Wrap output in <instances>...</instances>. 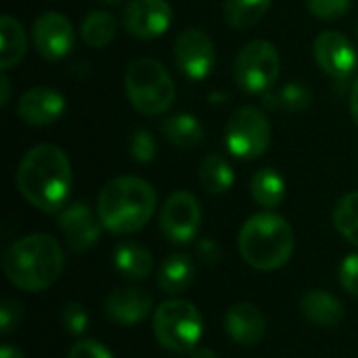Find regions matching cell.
Returning <instances> with one entry per match:
<instances>
[{
	"label": "cell",
	"mask_w": 358,
	"mask_h": 358,
	"mask_svg": "<svg viewBox=\"0 0 358 358\" xmlns=\"http://www.w3.org/2000/svg\"><path fill=\"white\" fill-rule=\"evenodd\" d=\"M271 4L273 0H224V17L231 27L248 29L268 13Z\"/></svg>",
	"instance_id": "cell-25"
},
{
	"label": "cell",
	"mask_w": 358,
	"mask_h": 358,
	"mask_svg": "<svg viewBox=\"0 0 358 358\" xmlns=\"http://www.w3.org/2000/svg\"><path fill=\"white\" fill-rule=\"evenodd\" d=\"M350 113H352V120L358 126V78L352 84V90H350Z\"/></svg>",
	"instance_id": "cell-37"
},
{
	"label": "cell",
	"mask_w": 358,
	"mask_h": 358,
	"mask_svg": "<svg viewBox=\"0 0 358 358\" xmlns=\"http://www.w3.org/2000/svg\"><path fill=\"white\" fill-rule=\"evenodd\" d=\"M27 50V38L23 25L13 15L0 17V69L8 71L15 67Z\"/></svg>",
	"instance_id": "cell-20"
},
{
	"label": "cell",
	"mask_w": 358,
	"mask_h": 358,
	"mask_svg": "<svg viewBox=\"0 0 358 358\" xmlns=\"http://www.w3.org/2000/svg\"><path fill=\"white\" fill-rule=\"evenodd\" d=\"M300 308L302 315L319 327H334L344 317L342 302L325 289H310L308 294H304Z\"/></svg>",
	"instance_id": "cell-19"
},
{
	"label": "cell",
	"mask_w": 358,
	"mask_h": 358,
	"mask_svg": "<svg viewBox=\"0 0 358 358\" xmlns=\"http://www.w3.org/2000/svg\"><path fill=\"white\" fill-rule=\"evenodd\" d=\"M67 358H113V355L96 340H80L71 346Z\"/></svg>",
	"instance_id": "cell-33"
},
{
	"label": "cell",
	"mask_w": 358,
	"mask_h": 358,
	"mask_svg": "<svg viewBox=\"0 0 358 358\" xmlns=\"http://www.w3.org/2000/svg\"><path fill=\"white\" fill-rule=\"evenodd\" d=\"M352 6V0H308V8L317 19L334 21L342 19Z\"/></svg>",
	"instance_id": "cell-29"
},
{
	"label": "cell",
	"mask_w": 358,
	"mask_h": 358,
	"mask_svg": "<svg viewBox=\"0 0 358 358\" xmlns=\"http://www.w3.org/2000/svg\"><path fill=\"white\" fill-rule=\"evenodd\" d=\"M63 266V248L46 233L17 239L2 258L6 279L23 292H42L50 287L61 277Z\"/></svg>",
	"instance_id": "cell-2"
},
{
	"label": "cell",
	"mask_w": 358,
	"mask_h": 358,
	"mask_svg": "<svg viewBox=\"0 0 358 358\" xmlns=\"http://www.w3.org/2000/svg\"><path fill=\"white\" fill-rule=\"evenodd\" d=\"M113 264L128 279H145L153 268V256L143 245L126 241L115 248Z\"/></svg>",
	"instance_id": "cell-22"
},
{
	"label": "cell",
	"mask_w": 358,
	"mask_h": 358,
	"mask_svg": "<svg viewBox=\"0 0 358 358\" xmlns=\"http://www.w3.org/2000/svg\"><path fill=\"white\" fill-rule=\"evenodd\" d=\"M191 358H218V355L210 348H195L191 352Z\"/></svg>",
	"instance_id": "cell-39"
},
{
	"label": "cell",
	"mask_w": 358,
	"mask_h": 358,
	"mask_svg": "<svg viewBox=\"0 0 358 358\" xmlns=\"http://www.w3.org/2000/svg\"><path fill=\"white\" fill-rule=\"evenodd\" d=\"M153 334L170 352H193L203 336V319L191 302L174 298L153 313Z\"/></svg>",
	"instance_id": "cell-6"
},
{
	"label": "cell",
	"mask_w": 358,
	"mask_h": 358,
	"mask_svg": "<svg viewBox=\"0 0 358 358\" xmlns=\"http://www.w3.org/2000/svg\"><path fill=\"white\" fill-rule=\"evenodd\" d=\"M61 321L67 334L71 336H82L88 327V315L86 308L78 302H67L63 313H61Z\"/></svg>",
	"instance_id": "cell-30"
},
{
	"label": "cell",
	"mask_w": 358,
	"mask_h": 358,
	"mask_svg": "<svg viewBox=\"0 0 358 358\" xmlns=\"http://www.w3.org/2000/svg\"><path fill=\"white\" fill-rule=\"evenodd\" d=\"M59 229L67 241V248L76 254H82V252H88L96 243L103 222L99 214L94 216L92 210L84 201H76L61 210Z\"/></svg>",
	"instance_id": "cell-13"
},
{
	"label": "cell",
	"mask_w": 358,
	"mask_h": 358,
	"mask_svg": "<svg viewBox=\"0 0 358 358\" xmlns=\"http://www.w3.org/2000/svg\"><path fill=\"white\" fill-rule=\"evenodd\" d=\"M0 358H25L21 355V350H17L15 346H8V344H4L2 348H0Z\"/></svg>",
	"instance_id": "cell-38"
},
{
	"label": "cell",
	"mask_w": 358,
	"mask_h": 358,
	"mask_svg": "<svg viewBox=\"0 0 358 358\" xmlns=\"http://www.w3.org/2000/svg\"><path fill=\"white\" fill-rule=\"evenodd\" d=\"M157 153V145L155 138L151 136V132L147 130H138L136 134H132L130 138V155L132 159L141 162V164H149Z\"/></svg>",
	"instance_id": "cell-31"
},
{
	"label": "cell",
	"mask_w": 358,
	"mask_h": 358,
	"mask_svg": "<svg viewBox=\"0 0 358 358\" xmlns=\"http://www.w3.org/2000/svg\"><path fill=\"white\" fill-rule=\"evenodd\" d=\"M21 319V304L17 300H6L0 306V331L2 336L10 334Z\"/></svg>",
	"instance_id": "cell-34"
},
{
	"label": "cell",
	"mask_w": 358,
	"mask_h": 358,
	"mask_svg": "<svg viewBox=\"0 0 358 358\" xmlns=\"http://www.w3.org/2000/svg\"><path fill=\"white\" fill-rule=\"evenodd\" d=\"M197 254H199V258H201L206 264H216V262H220V258H222L220 245H218L216 241H212V239H201L199 245H197Z\"/></svg>",
	"instance_id": "cell-35"
},
{
	"label": "cell",
	"mask_w": 358,
	"mask_h": 358,
	"mask_svg": "<svg viewBox=\"0 0 358 358\" xmlns=\"http://www.w3.org/2000/svg\"><path fill=\"white\" fill-rule=\"evenodd\" d=\"M115 29H117V21L111 13L107 10H94L90 13L80 29L82 40L92 46V48H101L105 44H109L115 38Z\"/></svg>",
	"instance_id": "cell-26"
},
{
	"label": "cell",
	"mask_w": 358,
	"mask_h": 358,
	"mask_svg": "<svg viewBox=\"0 0 358 358\" xmlns=\"http://www.w3.org/2000/svg\"><path fill=\"white\" fill-rule=\"evenodd\" d=\"M315 59L319 67L336 80H346L357 67V50L340 31H323L317 36Z\"/></svg>",
	"instance_id": "cell-14"
},
{
	"label": "cell",
	"mask_w": 358,
	"mask_h": 358,
	"mask_svg": "<svg viewBox=\"0 0 358 358\" xmlns=\"http://www.w3.org/2000/svg\"><path fill=\"white\" fill-rule=\"evenodd\" d=\"M157 206L155 189L136 176L111 178L99 193L96 214L113 235H130L141 231L153 216Z\"/></svg>",
	"instance_id": "cell-3"
},
{
	"label": "cell",
	"mask_w": 358,
	"mask_h": 358,
	"mask_svg": "<svg viewBox=\"0 0 358 358\" xmlns=\"http://www.w3.org/2000/svg\"><path fill=\"white\" fill-rule=\"evenodd\" d=\"M199 182L208 193L220 195V193H227L233 187L235 172H233L231 164L222 155L210 153V155L203 157V162L199 166Z\"/></svg>",
	"instance_id": "cell-24"
},
{
	"label": "cell",
	"mask_w": 358,
	"mask_h": 358,
	"mask_svg": "<svg viewBox=\"0 0 358 358\" xmlns=\"http://www.w3.org/2000/svg\"><path fill=\"white\" fill-rule=\"evenodd\" d=\"M340 283L348 294L358 296V254H350L344 258L340 266Z\"/></svg>",
	"instance_id": "cell-32"
},
{
	"label": "cell",
	"mask_w": 358,
	"mask_h": 358,
	"mask_svg": "<svg viewBox=\"0 0 358 358\" xmlns=\"http://www.w3.org/2000/svg\"><path fill=\"white\" fill-rule=\"evenodd\" d=\"M281 73V57L275 44L268 40H252L248 42L233 67L235 84L250 94L266 92L273 88V84L279 80Z\"/></svg>",
	"instance_id": "cell-7"
},
{
	"label": "cell",
	"mask_w": 358,
	"mask_h": 358,
	"mask_svg": "<svg viewBox=\"0 0 358 358\" xmlns=\"http://www.w3.org/2000/svg\"><path fill=\"white\" fill-rule=\"evenodd\" d=\"M157 279H159V287L170 296H178V294L187 292L195 279L193 260L185 254H174V256L166 258V262L159 268Z\"/></svg>",
	"instance_id": "cell-21"
},
{
	"label": "cell",
	"mask_w": 358,
	"mask_h": 358,
	"mask_svg": "<svg viewBox=\"0 0 358 358\" xmlns=\"http://www.w3.org/2000/svg\"><path fill=\"white\" fill-rule=\"evenodd\" d=\"M313 103V92L302 82H289L285 84L277 94H264V105L273 109H285L289 113L304 111Z\"/></svg>",
	"instance_id": "cell-27"
},
{
	"label": "cell",
	"mask_w": 358,
	"mask_h": 358,
	"mask_svg": "<svg viewBox=\"0 0 358 358\" xmlns=\"http://www.w3.org/2000/svg\"><path fill=\"white\" fill-rule=\"evenodd\" d=\"M174 59L185 76L191 80H203L214 69L216 48L206 31L189 27L180 31L174 42Z\"/></svg>",
	"instance_id": "cell-10"
},
{
	"label": "cell",
	"mask_w": 358,
	"mask_h": 358,
	"mask_svg": "<svg viewBox=\"0 0 358 358\" xmlns=\"http://www.w3.org/2000/svg\"><path fill=\"white\" fill-rule=\"evenodd\" d=\"M250 193L254 197V201L260 208L273 210L277 206H281L283 197H285V180L283 176L273 170V168H260L250 182Z\"/></svg>",
	"instance_id": "cell-23"
},
{
	"label": "cell",
	"mask_w": 358,
	"mask_h": 358,
	"mask_svg": "<svg viewBox=\"0 0 358 358\" xmlns=\"http://www.w3.org/2000/svg\"><path fill=\"white\" fill-rule=\"evenodd\" d=\"M201 224V206L189 191H174L162 208L159 229L174 243H189L195 239Z\"/></svg>",
	"instance_id": "cell-9"
},
{
	"label": "cell",
	"mask_w": 358,
	"mask_h": 358,
	"mask_svg": "<svg viewBox=\"0 0 358 358\" xmlns=\"http://www.w3.org/2000/svg\"><path fill=\"white\" fill-rule=\"evenodd\" d=\"M227 334L239 346H256L266 334V319L254 304H235L224 317Z\"/></svg>",
	"instance_id": "cell-17"
},
{
	"label": "cell",
	"mask_w": 358,
	"mask_h": 358,
	"mask_svg": "<svg viewBox=\"0 0 358 358\" xmlns=\"http://www.w3.org/2000/svg\"><path fill=\"white\" fill-rule=\"evenodd\" d=\"M65 111V96L48 86H34L21 94L17 103V115L29 126L55 124Z\"/></svg>",
	"instance_id": "cell-15"
},
{
	"label": "cell",
	"mask_w": 358,
	"mask_h": 358,
	"mask_svg": "<svg viewBox=\"0 0 358 358\" xmlns=\"http://www.w3.org/2000/svg\"><path fill=\"white\" fill-rule=\"evenodd\" d=\"M334 227L338 233L358 248V191L344 195L334 210Z\"/></svg>",
	"instance_id": "cell-28"
},
{
	"label": "cell",
	"mask_w": 358,
	"mask_h": 358,
	"mask_svg": "<svg viewBox=\"0 0 358 358\" xmlns=\"http://www.w3.org/2000/svg\"><path fill=\"white\" fill-rule=\"evenodd\" d=\"M122 23L130 36L153 40L170 27L172 6L168 0H130L124 8Z\"/></svg>",
	"instance_id": "cell-12"
},
{
	"label": "cell",
	"mask_w": 358,
	"mask_h": 358,
	"mask_svg": "<svg viewBox=\"0 0 358 358\" xmlns=\"http://www.w3.org/2000/svg\"><path fill=\"white\" fill-rule=\"evenodd\" d=\"M101 2H105V4H120V2H124V0H101Z\"/></svg>",
	"instance_id": "cell-40"
},
{
	"label": "cell",
	"mask_w": 358,
	"mask_h": 358,
	"mask_svg": "<svg viewBox=\"0 0 358 358\" xmlns=\"http://www.w3.org/2000/svg\"><path fill=\"white\" fill-rule=\"evenodd\" d=\"M357 38H358V25H357Z\"/></svg>",
	"instance_id": "cell-41"
},
{
	"label": "cell",
	"mask_w": 358,
	"mask_h": 358,
	"mask_svg": "<svg viewBox=\"0 0 358 358\" xmlns=\"http://www.w3.org/2000/svg\"><path fill=\"white\" fill-rule=\"evenodd\" d=\"M239 252L250 266L277 271L294 254V231L279 214H256L239 231Z\"/></svg>",
	"instance_id": "cell-4"
},
{
	"label": "cell",
	"mask_w": 358,
	"mask_h": 358,
	"mask_svg": "<svg viewBox=\"0 0 358 358\" xmlns=\"http://www.w3.org/2000/svg\"><path fill=\"white\" fill-rule=\"evenodd\" d=\"M153 310V298L141 287H122L107 296L105 313L113 323L136 325L143 323Z\"/></svg>",
	"instance_id": "cell-16"
},
{
	"label": "cell",
	"mask_w": 358,
	"mask_h": 358,
	"mask_svg": "<svg viewBox=\"0 0 358 358\" xmlns=\"http://www.w3.org/2000/svg\"><path fill=\"white\" fill-rule=\"evenodd\" d=\"M124 84L130 105L143 115H162L172 107L176 94L172 76L155 59L143 57L132 61L126 69Z\"/></svg>",
	"instance_id": "cell-5"
},
{
	"label": "cell",
	"mask_w": 358,
	"mask_h": 358,
	"mask_svg": "<svg viewBox=\"0 0 358 358\" xmlns=\"http://www.w3.org/2000/svg\"><path fill=\"white\" fill-rule=\"evenodd\" d=\"M34 46L40 57L48 61H59L73 50L76 34L69 19L57 10L42 13L31 27Z\"/></svg>",
	"instance_id": "cell-11"
},
{
	"label": "cell",
	"mask_w": 358,
	"mask_h": 358,
	"mask_svg": "<svg viewBox=\"0 0 358 358\" xmlns=\"http://www.w3.org/2000/svg\"><path fill=\"white\" fill-rule=\"evenodd\" d=\"M15 182L19 193L34 208L46 214L63 210L73 182L67 153L50 143L31 147L17 168Z\"/></svg>",
	"instance_id": "cell-1"
},
{
	"label": "cell",
	"mask_w": 358,
	"mask_h": 358,
	"mask_svg": "<svg viewBox=\"0 0 358 358\" xmlns=\"http://www.w3.org/2000/svg\"><path fill=\"white\" fill-rule=\"evenodd\" d=\"M159 130L172 147L182 151H191L203 143V126L191 113H176L166 117Z\"/></svg>",
	"instance_id": "cell-18"
},
{
	"label": "cell",
	"mask_w": 358,
	"mask_h": 358,
	"mask_svg": "<svg viewBox=\"0 0 358 358\" xmlns=\"http://www.w3.org/2000/svg\"><path fill=\"white\" fill-rule=\"evenodd\" d=\"M227 147L239 159H258L271 145L268 117L252 105L239 107L227 124Z\"/></svg>",
	"instance_id": "cell-8"
},
{
	"label": "cell",
	"mask_w": 358,
	"mask_h": 358,
	"mask_svg": "<svg viewBox=\"0 0 358 358\" xmlns=\"http://www.w3.org/2000/svg\"><path fill=\"white\" fill-rule=\"evenodd\" d=\"M8 99H10V80H8L6 71H2V76H0V105L6 107Z\"/></svg>",
	"instance_id": "cell-36"
}]
</instances>
